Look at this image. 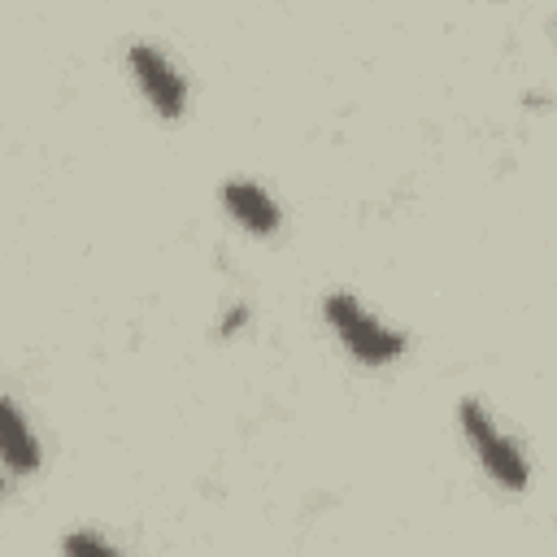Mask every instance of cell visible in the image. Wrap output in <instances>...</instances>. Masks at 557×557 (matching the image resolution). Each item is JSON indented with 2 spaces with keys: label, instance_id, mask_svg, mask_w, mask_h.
<instances>
[{
  "label": "cell",
  "instance_id": "7a4b0ae2",
  "mask_svg": "<svg viewBox=\"0 0 557 557\" xmlns=\"http://www.w3.org/2000/svg\"><path fill=\"white\" fill-rule=\"evenodd\" d=\"M457 418H461V431H466V440H470L479 466H483L500 487H509V492H527V483H531V466H527L522 444H518L513 435H505V431L496 426V418H492L479 400H461Z\"/></svg>",
  "mask_w": 557,
  "mask_h": 557
},
{
  "label": "cell",
  "instance_id": "3957f363",
  "mask_svg": "<svg viewBox=\"0 0 557 557\" xmlns=\"http://www.w3.org/2000/svg\"><path fill=\"white\" fill-rule=\"evenodd\" d=\"M126 65H131L135 87L144 91V100L152 104L157 117H165V122L183 117V109H187V83H183V74L174 70V61H170L161 48H152V44H131V48H126Z\"/></svg>",
  "mask_w": 557,
  "mask_h": 557
},
{
  "label": "cell",
  "instance_id": "6da1fadb",
  "mask_svg": "<svg viewBox=\"0 0 557 557\" xmlns=\"http://www.w3.org/2000/svg\"><path fill=\"white\" fill-rule=\"evenodd\" d=\"M322 318L335 331V339L348 348V357H357L361 366H387V361H396L405 352V335L396 326H387L383 318H374L348 292H331L322 300Z\"/></svg>",
  "mask_w": 557,
  "mask_h": 557
},
{
  "label": "cell",
  "instance_id": "52a82bcc",
  "mask_svg": "<svg viewBox=\"0 0 557 557\" xmlns=\"http://www.w3.org/2000/svg\"><path fill=\"white\" fill-rule=\"evenodd\" d=\"M244 318H248V313H244V309H231V318H226V322H222V331H226V335H231V331H235V326H239V322H244Z\"/></svg>",
  "mask_w": 557,
  "mask_h": 557
},
{
  "label": "cell",
  "instance_id": "277c9868",
  "mask_svg": "<svg viewBox=\"0 0 557 557\" xmlns=\"http://www.w3.org/2000/svg\"><path fill=\"white\" fill-rule=\"evenodd\" d=\"M222 205H226V213H231L248 235H274L278 222H283L278 205L270 200V191H265L261 183H252V178H231V183H222Z\"/></svg>",
  "mask_w": 557,
  "mask_h": 557
},
{
  "label": "cell",
  "instance_id": "8992f818",
  "mask_svg": "<svg viewBox=\"0 0 557 557\" xmlns=\"http://www.w3.org/2000/svg\"><path fill=\"white\" fill-rule=\"evenodd\" d=\"M61 544H65V553H113V544L96 531H70Z\"/></svg>",
  "mask_w": 557,
  "mask_h": 557
},
{
  "label": "cell",
  "instance_id": "5b68a950",
  "mask_svg": "<svg viewBox=\"0 0 557 557\" xmlns=\"http://www.w3.org/2000/svg\"><path fill=\"white\" fill-rule=\"evenodd\" d=\"M0 453H4V470H9L13 479L39 470V440H35V431L26 426V413L17 409L13 396L0 400Z\"/></svg>",
  "mask_w": 557,
  "mask_h": 557
}]
</instances>
